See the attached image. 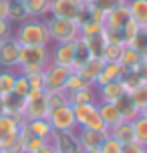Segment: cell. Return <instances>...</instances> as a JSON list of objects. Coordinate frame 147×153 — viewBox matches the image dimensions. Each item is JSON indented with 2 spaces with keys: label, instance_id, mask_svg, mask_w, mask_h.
Instances as JSON below:
<instances>
[{
  "label": "cell",
  "instance_id": "603a6c76",
  "mask_svg": "<svg viewBox=\"0 0 147 153\" xmlns=\"http://www.w3.org/2000/svg\"><path fill=\"white\" fill-rule=\"evenodd\" d=\"M103 65H105V62L101 61V59H89V61H87L81 69H77V71L81 73V76L85 79L87 83L95 85V83H97V76H99V73H101V69H103Z\"/></svg>",
  "mask_w": 147,
  "mask_h": 153
},
{
  "label": "cell",
  "instance_id": "816d5d0a",
  "mask_svg": "<svg viewBox=\"0 0 147 153\" xmlns=\"http://www.w3.org/2000/svg\"><path fill=\"white\" fill-rule=\"evenodd\" d=\"M36 153H54V149H53V147H50V143H48L47 147H42V149H39V151H36Z\"/></svg>",
  "mask_w": 147,
  "mask_h": 153
},
{
  "label": "cell",
  "instance_id": "ac0fdd59",
  "mask_svg": "<svg viewBox=\"0 0 147 153\" xmlns=\"http://www.w3.org/2000/svg\"><path fill=\"white\" fill-rule=\"evenodd\" d=\"M24 127L30 135H36V137L48 139L50 141V135H53V125L48 119H30V121H24Z\"/></svg>",
  "mask_w": 147,
  "mask_h": 153
},
{
  "label": "cell",
  "instance_id": "3957f363",
  "mask_svg": "<svg viewBox=\"0 0 147 153\" xmlns=\"http://www.w3.org/2000/svg\"><path fill=\"white\" fill-rule=\"evenodd\" d=\"M42 20L47 24L50 45L53 42H69V40H75L79 36V24L73 22V20L56 18V16H50V14H47Z\"/></svg>",
  "mask_w": 147,
  "mask_h": 153
},
{
  "label": "cell",
  "instance_id": "d590c367",
  "mask_svg": "<svg viewBox=\"0 0 147 153\" xmlns=\"http://www.w3.org/2000/svg\"><path fill=\"white\" fill-rule=\"evenodd\" d=\"M103 40L107 45H125V36L121 28H111V26H105L103 28Z\"/></svg>",
  "mask_w": 147,
  "mask_h": 153
},
{
  "label": "cell",
  "instance_id": "4316f807",
  "mask_svg": "<svg viewBox=\"0 0 147 153\" xmlns=\"http://www.w3.org/2000/svg\"><path fill=\"white\" fill-rule=\"evenodd\" d=\"M24 6L30 18H45L50 8V0H24Z\"/></svg>",
  "mask_w": 147,
  "mask_h": 153
},
{
  "label": "cell",
  "instance_id": "52a82bcc",
  "mask_svg": "<svg viewBox=\"0 0 147 153\" xmlns=\"http://www.w3.org/2000/svg\"><path fill=\"white\" fill-rule=\"evenodd\" d=\"M73 69H65L59 65L48 62L45 71H42V81H45V91H65V83H67V76Z\"/></svg>",
  "mask_w": 147,
  "mask_h": 153
},
{
  "label": "cell",
  "instance_id": "7a4b0ae2",
  "mask_svg": "<svg viewBox=\"0 0 147 153\" xmlns=\"http://www.w3.org/2000/svg\"><path fill=\"white\" fill-rule=\"evenodd\" d=\"M50 62V46H20L16 71L20 75H32L45 71Z\"/></svg>",
  "mask_w": 147,
  "mask_h": 153
},
{
  "label": "cell",
  "instance_id": "ee69618b",
  "mask_svg": "<svg viewBox=\"0 0 147 153\" xmlns=\"http://www.w3.org/2000/svg\"><path fill=\"white\" fill-rule=\"evenodd\" d=\"M121 30H123V36H125V45H127V42H129V40H131L133 36H135V34H137V32L141 30V26L137 22H133V20H129V22L125 24L123 28H121Z\"/></svg>",
  "mask_w": 147,
  "mask_h": 153
},
{
  "label": "cell",
  "instance_id": "30bf717a",
  "mask_svg": "<svg viewBox=\"0 0 147 153\" xmlns=\"http://www.w3.org/2000/svg\"><path fill=\"white\" fill-rule=\"evenodd\" d=\"M22 121L24 119H20V117H12V115L0 113V149H4L20 133Z\"/></svg>",
  "mask_w": 147,
  "mask_h": 153
},
{
  "label": "cell",
  "instance_id": "9c48e42d",
  "mask_svg": "<svg viewBox=\"0 0 147 153\" xmlns=\"http://www.w3.org/2000/svg\"><path fill=\"white\" fill-rule=\"evenodd\" d=\"M18 53H20V45L14 36L0 40V69H16Z\"/></svg>",
  "mask_w": 147,
  "mask_h": 153
},
{
  "label": "cell",
  "instance_id": "f907efd6",
  "mask_svg": "<svg viewBox=\"0 0 147 153\" xmlns=\"http://www.w3.org/2000/svg\"><path fill=\"white\" fill-rule=\"evenodd\" d=\"M6 10H8V0H0V18H6Z\"/></svg>",
  "mask_w": 147,
  "mask_h": 153
},
{
  "label": "cell",
  "instance_id": "83f0119b",
  "mask_svg": "<svg viewBox=\"0 0 147 153\" xmlns=\"http://www.w3.org/2000/svg\"><path fill=\"white\" fill-rule=\"evenodd\" d=\"M47 97V107H48V115L56 111V109L69 105V93L67 91H50L45 95Z\"/></svg>",
  "mask_w": 147,
  "mask_h": 153
},
{
  "label": "cell",
  "instance_id": "7bdbcfd3",
  "mask_svg": "<svg viewBox=\"0 0 147 153\" xmlns=\"http://www.w3.org/2000/svg\"><path fill=\"white\" fill-rule=\"evenodd\" d=\"M4 151L6 153H24V141H22V137H20V133L4 147Z\"/></svg>",
  "mask_w": 147,
  "mask_h": 153
},
{
  "label": "cell",
  "instance_id": "9f6ffc18",
  "mask_svg": "<svg viewBox=\"0 0 147 153\" xmlns=\"http://www.w3.org/2000/svg\"><path fill=\"white\" fill-rule=\"evenodd\" d=\"M121 2H123V4H127V2H131V0H121Z\"/></svg>",
  "mask_w": 147,
  "mask_h": 153
},
{
  "label": "cell",
  "instance_id": "f6af8a7d",
  "mask_svg": "<svg viewBox=\"0 0 147 153\" xmlns=\"http://www.w3.org/2000/svg\"><path fill=\"white\" fill-rule=\"evenodd\" d=\"M121 4H123L121 0H97V2H95V6L99 8V10H103L105 14L111 12V10H115V8L121 6Z\"/></svg>",
  "mask_w": 147,
  "mask_h": 153
},
{
  "label": "cell",
  "instance_id": "8992f818",
  "mask_svg": "<svg viewBox=\"0 0 147 153\" xmlns=\"http://www.w3.org/2000/svg\"><path fill=\"white\" fill-rule=\"evenodd\" d=\"M83 8H85V4L81 0H50L48 14L56 16V18H65V20L77 22L81 12H83Z\"/></svg>",
  "mask_w": 147,
  "mask_h": 153
},
{
  "label": "cell",
  "instance_id": "e575fe53",
  "mask_svg": "<svg viewBox=\"0 0 147 153\" xmlns=\"http://www.w3.org/2000/svg\"><path fill=\"white\" fill-rule=\"evenodd\" d=\"M127 45L131 46V48H135L139 54L147 56V28H141V30L137 32V34H135Z\"/></svg>",
  "mask_w": 147,
  "mask_h": 153
},
{
  "label": "cell",
  "instance_id": "8d00e7d4",
  "mask_svg": "<svg viewBox=\"0 0 147 153\" xmlns=\"http://www.w3.org/2000/svg\"><path fill=\"white\" fill-rule=\"evenodd\" d=\"M87 40V46H89V51H91V56L93 59H101V54H103V48H105V40H103V34H97V36H91V38H85ZM103 61V59H101Z\"/></svg>",
  "mask_w": 147,
  "mask_h": 153
},
{
  "label": "cell",
  "instance_id": "f5cc1de1",
  "mask_svg": "<svg viewBox=\"0 0 147 153\" xmlns=\"http://www.w3.org/2000/svg\"><path fill=\"white\" fill-rule=\"evenodd\" d=\"M81 2H83V4H85V6H89V4H95V2H97V0H81Z\"/></svg>",
  "mask_w": 147,
  "mask_h": 153
},
{
  "label": "cell",
  "instance_id": "484cf974",
  "mask_svg": "<svg viewBox=\"0 0 147 153\" xmlns=\"http://www.w3.org/2000/svg\"><path fill=\"white\" fill-rule=\"evenodd\" d=\"M97 109H99V115L103 117V121H105L107 127H113L119 121H123L115 103H97Z\"/></svg>",
  "mask_w": 147,
  "mask_h": 153
},
{
  "label": "cell",
  "instance_id": "277c9868",
  "mask_svg": "<svg viewBox=\"0 0 147 153\" xmlns=\"http://www.w3.org/2000/svg\"><path fill=\"white\" fill-rule=\"evenodd\" d=\"M47 91L45 89H30L26 95V107H24V121L30 119H48L47 107Z\"/></svg>",
  "mask_w": 147,
  "mask_h": 153
},
{
  "label": "cell",
  "instance_id": "6da1fadb",
  "mask_svg": "<svg viewBox=\"0 0 147 153\" xmlns=\"http://www.w3.org/2000/svg\"><path fill=\"white\" fill-rule=\"evenodd\" d=\"M12 36L20 46H50V36L42 18H26L24 22L16 24Z\"/></svg>",
  "mask_w": 147,
  "mask_h": 153
},
{
  "label": "cell",
  "instance_id": "74e56055",
  "mask_svg": "<svg viewBox=\"0 0 147 153\" xmlns=\"http://www.w3.org/2000/svg\"><path fill=\"white\" fill-rule=\"evenodd\" d=\"M123 46L125 45H105L103 54H101L103 62H119V56H121Z\"/></svg>",
  "mask_w": 147,
  "mask_h": 153
},
{
  "label": "cell",
  "instance_id": "d6986e66",
  "mask_svg": "<svg viewBox=\"0 0 147 153\" xmlns=\"http://www.w3.org/2000/svg\"><path fill=\"white\" fill-rule=\"evenodd\" d=\"M6 18L12 24H20V22H24L26 18H30V14H28V10H26L22 0H8Z\"/></svg>",
  "mask_w": 147,
  "mask_h": 153
},
{
  "label": "cell",
  "instance_id": "9a60e30c",
  "mask_svg": "<svg viewBox=\"0 0 147 153\" xmlns=\"http://www.w3.org/2000/svg\"><path fill=\"white\" fill-rule=\"evenodd\" d=\"M129 20H131V14H129V6L127 4H121L115 10L105 14V26H111V28H123Z\"/></svg>",
  "mask_w": 147,
  "mask_h": 153
},
{
  "label": "cell",
  "instance_id": "11a10c76",
  "mask_svg": "<svg viewBox=\"0 0 147 153\" xmlns=\"http://www.w3.org/2000/svg\"><path fill=\"white\" fill-rule=\"evenodd\" d=\"M83 153H101L99 149H93V151H83Z\"/></svg>",
  "mask_w": 147,
  "mask_h": 153
},
{
  "label": "cell",
  "instance_id": "ab89813d",
  "mask_svg": "<svg viewBox=\"0 0 147 153\" xmlns=\"http://www.w3.org/2000/svg\"><path fill=\"white\" fill-rule=\"evenodd\" d=\"M129 97L133 99V103H135V105L139 107V111H141V109L147 105V83L139 85L133 93H129Z\"/></svg>",
  "mask_w": 147,
  "mask_h": 153
},
{
  "label": "cell",
  "instance_id": "f1b7e54d",
  "mask_svg": "<svg viewBox=\"0 0 147 153\" xmlns=\"http://www.w3.org/2000/svg\"><path fill=\"white\" fill-rule=\"evenodd\" d=\"M16 75H18L16 69H0V97L6 93H12Z\"/></svg>",
  "mask_w": 147,
  "mask_h": 153
},
{
  "label": "cell",
  "instance_id": "5bb4252c",
  "mask_svg": "<svg viewBox=\"0 0 147 153\" xmlns=\"http://www.w3.org/2000/svg\"><path fill=\"white\" fill-rule=\"evenodd\" d=\"M121 95H125V89L121 81H111V83L99 85L97 87V101L99 103H115Z\"/></svg>",
  "mask_w": 147,
  "mask_h": 153
},
{
  "label": "cell",
  "instance_id": "ba28073f",
  "mask_svg": "<svg viewBox=\"0 0 147 153\" xmlns=\"http://www.w3.org/2000/svg\"><path fill=\"white\" fill-rule=\"evenodd\" d=\"M48 121L53 125L54 131H77V119H75V113H73V107L71 105H65V107L56 109L48 115Z\"/></svg>",
  "mask_w": 147,
  "mask_h": 153
},
{
  "label": "cell",
  "instance_id": "44dd1931",
  "mask_svg": "<svg viewBox=\"0 0 147 153\" xmlns=\"http://www.w3.org/2000/svg\"><path fill=\"white\" fill-rule=\"evenodd\" d=\"M131 20L137 22L141 28H147V0H131L127 2Z\"/></svg>",
  "mask_w": 147,
  "mask_h": 153
},
{
  "label": "cell",
  "instance_id": "7c38bea8",
  "mask_svg": "<svg viewBox=\"0 0 147 153\" xmlns=\"http://www.w3.org/2000/svg\"><path fill=\"white\" fill-rule=\"evenodd\" d=\"M24 107H26V97H20L16 93H6L0 97V113L12 115V117H20L24 119Z\"/></svg>",
  "mask_w": 147,
  "mask_h": 153
},
{
  "label": "cell",
  "instance_id": "bcb514c9",
  "mask_svg": "<svg viewBox=\"0 0 147 153\" xmlns=\"http://www.w3.org/2000/svg\"><path fill=\"white\" fill-rule=\"evenodd\" d=\"M28 79V85L30 89H45V81H42V71L39 73H32V75H24Z\"/></svg>",
  "mask_w": 147,
  "mask_h": 153
},
{
  "label": "cell",
  "instance_id": "e0dca14e",
  "mask_svg": "<svg viewBox=\"0 0 147 153\" xmlns=\"http://www.w3.org/2000/svg\"><path fill=\"white\" fill-rule=\"evenodd\" d=\"M107 133L111 137H115L121 145L123 143H129V141H135V133H133V123L131 121H119L117 125L109 127Z\"/></svg>",
  "mask_w": 147,
  "mask_h": 153
},
{
  "label": "cell",
  "instance_id": "7dc6e473",
  "mask_svg": "<svg viewBox=\"0 0 147 153\" xmlns=\"http://www.w3.org/2000/svg\"><path fill=\"white\" fill-rule=\"evenodd\" d=\"M12 32H14V26H12V22H10L8 18H0V40H4V38L12 36Z\"/></svg>",
  "mask_w": 147,
  "mask_h": 153
},
{
  "label": "cell",
  "instance_id": "ffe728a7",
  "mask_svg": "<svg viewBox=\"0 0 147 153\" xmlns=\"http://www.w3.org/2000/svg\"><path fill=\"white\" fill-rule=\"evenodd\" d=\"M89 59H93V56H91L89 46H87V40L83 36H77L75 38V54H73V71L81 69Z\"/></svg>",
  "mask_w": 147,
  "mask_h": 153
},
{
  "label": "cell",
  "instance_id": "2e32d148",
  "mask_svg": "<svg viewBox=\"0 0 147 153\" xmlns=\"http://www.w3.org/2000/svg\"><path fill=\"white\" fill-rule=\"evenodd\" d=\"M115 105H117V109H119V115H121L123 121H133L135 117H139V115H141L139 107L133 103V99L129 97V93L121 95V97L115 101Z\"/></svg>",
  "mask_w": 147,
  "mask_h": 153
},
{
  "label": "cell",
  "instance_id": "f546056e",
  "mask_svg": "<svg viewBox=\"0 0 147 153\" xmlns=\"http://www.w3.org/2000/svg\"><path fill=\"white\" fill-rule=\"evenodd\" d=\"M79 127H87V129L101 131V133H107V131H109V127L105 125V121H103V117L99 115V109L91 111V113H89V117H87V119H85L83 123H81Z\"/></svg>",
  "mask_w": 147,
  "mask_h": 153
},
{
  "label": "cell",
  "instance_id": "680465c9",
  "mask_svg": "<svg viewBox=\"0 0 147 153\" xmlns=\"http://www.w3.org/2000/svg\"><path fill=\"white\" fill-rule=\"evenodd\" d=\"M143 153H147V147H145V149H143Z\"/></svg>",
  "mask_w": 147,
  "mask_h": 153
},
{
  "label": "cell",
  "instance_id": "1f68e13d",
  "mask_svg": "<svg viewBox=\"0 0 147 153\" xmlns=\"http://www.w3.org/2000/svg\"><path fill=\"white\" fill-rule=\"evenodd\" d=\"M87 87H91V83H87L79 71H71L69 76H67V83H65V91L75 93V91H81V89H87Z\"/></svg>",
  "mask_w": 147,
  "mask_h": 153
},
{
  "label": "cell",
  "instance_id": "681fc988",
  "mask_svg": "<svg viewBox=\"0 0 147 153\" xmlns=\"http://www.w3.org/2000/svg\"><path fill=\"white\" fill-rule=\"evenodd\" d=\"M133 71L137 73V76L141 79V83H147V56H143V59H141V62Z\"/></svg>",
  "mask_w": 147,
  "mask_h": 153
},
{
  "label": "cell",
  "instance_id": "d4e9b609",
  "mask_svg": "<svg viewBox=\"0 0 147 153\" xmlns=\"http://www.w3.org/2000/svg\"><path fill=\"white\" fill-rule=\"evenodd\" d=\"M85 103H99L95 85L87 87V89H81V91L69 93V105H85Z\"/></svg>",
  "mask_w": 147,
  "mask_h": 153
},
{
  "label": "cell",
  "instance_id": "6f0895ef",
  "mask_svg": "<svg viewBox=\"0 0 147 153\" xmlns=\"http://www.w3.org/2000/svg\"><path fill=\"white\" fill-rule=\"evenodd\" d=\"M0 153H6V151H4V149H0Z\"/></svg>",
  "mask_w": 147,
  "mask_h": 153
},
{
  "label": "cell",
  "instance_id": "d6a6232c",
  "mask_svg": "<svg viewBox=\"0 0 147 153\" xmlns=\"http://www.w3.org/2000/svg\"><path fill=\"white\" fill-rule=\"evenodd\" d=\"M103 28H105V24L93 22V20H87V22L79 24V36H83V38L97 36V34H103Z\"/></svg>",
  "mask_w": 147,
  "mask_h": 153
},
{
  "label": "cell",
  "instance_id": "836d02e7",
  "mask_svg": "<svg viewBox=\"0 0 147 153\" xmlns=\"http://www.w3.org/2000/svg\"><path fill=\"white\" fill-rule=\"evenodd\" d=\"M119 81H121V85H123L125 93H133L137 87H139V85H143L135 71H123V75H121V79H119Z\"/></svg>",
  "mask_w": 147,
  "mask_h": 153
},
{
  "label": "cell",
  "instance_id": "4fadbf2b",
  "mask_svg": "<svg viewBox=\"0 0 147 153\" xmlns=\"http://www.w3.org/2000/svg\"><path fill=\"white\" fill-rule=\"evenodd\" d=\"M77 137H79V141H81L83 151H93V149H99V147H101L103 139L107 137V133L87 129V127H79V129H77Z\"/></svg>",
  "mask_w": 147,
  "mask_h": 153
},
{
  "label": "cell",
  "instance_id": "91938a15",
  "mask_svg": "<svg viewBox=\"0 0 147 153\" xmlns=\"http://www.w3.org/2000/svg\"><path fill=\"white\" fill-rule=\"evenodd\" d=\"M22 2H24V0H22Z\"/></svg>",
  "mask_w": 147,
  "mask_h": 153
},
{
  "label": "cell",
  "instance_id": "cb8c5ba5",
  "mask_svg": "<svg viewBox=\"0 0 147 153\" xmlns=\"http://www.w3.org/2000/svg\"><path fill=\"white\" fill-rule=\"evenodd\" d=\"M141 59H143V54H139L129 45H125L123 51H121V56H119V67L123 71H133L141 62Z\"/></svg>",
  "mask_w": 147,
  "mask_h": 153
},
{
  "label": "cell",
  "instance_id": "60d3db41",
  "mask_svg": "<svg viewBox=\"0 0 147 153\" xmlns=\"http://www.w3.org/2000/svg\"><path fill=\"white\" fill-rule=\"evenodd\" d=\"M99 151L101 153H121V143H119L115 137H111V135L107 133V137L103 139Z\"/></svg>",
  "mask_w": 147,
  "mask_h": 153
},
{
  "label": "cell",
  "instance_id": "7402d4cb",
  "mask_svg": "<svg viewBox=\"0 0 147 153\" xmlns=\"http://www.w3.org/2000/svg\"><path fill=\"white\" fill-rule=\"evenodd\" d=\"M121 75H123V69L119 67V62H105L103 69H101V73H99V76H97L95 87L105 85V83H111V81H119Z\"/></svg>",
  "mask_w": 147,
  "mask_h": 153
},
{
  "label": "cell",
  "instance_id": "b9f144b4",
  "mask_svg": "<svg viewBox=\"0 0 147 153\" xmlns=\"http://www.w3.org/2000/svg\"><path fill=\"white\" fill-rule=\"evenodd\" d=\"M28 91H30V85H28V79L24 75H16V81H14V89H12V93H16V95H20V97H26L28 95Z\"/></svg>",
  "mask_w": 147,
  "mask_h": 153
},
{
  "label": "cell",
  "instance_id": "8fae6325",
  "mask_svg": "<svg viewBox=\"0 0 147 153\" xmlns=\"http://www.w3.org/2000/svg\"><path fill=\"white\" fill-rule=\"evenodd\" d=\"M73 54H75V40L69 42H53L50 48V62L65 67V69H73Z\"/></svg>",
  "mask_w": 147,
  "mask_h": 153
},
{
  "label": "cell",
  "instance_id": "c3c4849f",
  "mask_svg": "<svg viewBox=\"0 0 147 153\" xmlns=\"http://www.w3.org/2000/svg\"><path fill=\"white\" fill-rule=\"evenodd\" d=\"M145 147L139 145L137 141H129V143H123L121 145V153H143Z\"/></svg>",
  "mask_w": 147,
  "mask_h": 153
},
{
  "label": "cell",
  "instance_id": "f35d334b",
  "mask_svg": "<svg viewBox=\"0 0 147 153\" xmlns=\"http://www.w3.org/2000/svg\"><path fill=\"white\" fill-rule=\"evenodd\" d=\"M71 107H73V113H75L77 125H81V123H83V121L87 119V117H89V113L97 109V103H85V105H71Z\"/></svg>",
  "mask_w": 147,
  "mask_h": 153
},
{
  "label": "cell",
  "instance_id": "5b68a950",
  "mask_svg": "<svg viewBox=\"0 0 147 153\" xmlns=\"http://www.w3.org/2000/svg\"><path fill=\"white\" fill-rule=\"evenodd\" d=\"M50 147L54 149V153H83L77 131H53Z\"/></svg>",
  "mask_w": 147,
  "mask_h": 153
},
{
  "label": "cell",
  "instance_id": "4dcf8cb0",
  "mask_svg": "<svg viewBox=\"0 0 147 153\" xmlns=\"http://www.w3.org/2000/svg\"><path fill=\"white\" fill-rule=\"evenodd\" d=\"M131 123H133V133H135V141H137L139 145L147 147V117L139 115V117H135Z\"/></svg>",
  "mask_w": 147,
  "mask_h": 153
},
{
  "label": "cell",
  "instance_id": "db71d44e",
  "mask_svg": "<svg viewBox=\"0 0 147 153\" xmlns=\"http://www.w3.org/2000/svg\"><path fill=\"white\" fill-rule=\"evenodd\" d=\"M141 115H143V117H147V105H145L143 109H141Z\"/></svg>",
  "mask_w": 147,
  "mask_h": 153
}]
</instances>
